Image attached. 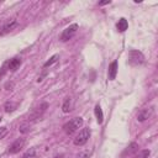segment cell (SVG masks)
<instances>
[{"mask_svg":"<svg viewBox=\"0 0 158 158\" xmlns=\"http://www.w3.org/2000/svg\"><path fill=\"white\" fill-rule=\"evenodd\" d=\"M6 133H7V128H6V127L0 128V139H1V138H2V137L6 135Z\"/></svg>","mask_w":158,"mask_h":158,"instance_id":"44dd1931","label":"cell"},{"mask_svg":"<svg viewBox=\"0 0 158 158\" xmlns=\"http://www.w3.org/2000/svg\"><path fill=\"white\" fill-rule=\"evenodd\" d=\"M137 149H138V146H137V143L132 142V143H131V144H130V146H128V147L125 149V152L122 153V156H121V157L123 158V157H125V156H127V154H128V156H131V154H133L135 152H137Z\"/></svg>","mask_w":158,"mask_h":158,"instance_id":"8fae6325","label":"cell"},{"mask_svg":"<svg viewBox=\"0 0 158 158\" xmlns=\"http://www.w3.org/2000/svg\"><path fill=\"white\" fill-rule=\"evenodd\" d=\"M53 158H63V154H58V156H56V157H53Z\"/></svg>","mask_w":158,"mask_h":158,"instance_id":"603a6c76","label":"cell"},{"mask_svg":"<svg viewBox=\"0 0 158 158\" xmlns=\"http://www.w3.org/2000/svg\"><path fill=\"white\" fill-rule=\"evenodd\" d=\"M89 137H90V130L89 128H83L77 135V137L74 138V144L75 146H83V144H85L88 142Z\"/></svg>","mask_w":158,"mask_h":158,"instance_id":"277c9868","label":"cell"},{"mask_svg":"<svg viewBox=\"0 0 158 158\" xmlns=\"http://www.w3.org/2000/svg\"><path fill=\"white\" fill-rule=\"evenodd\" d=\"M116 74H117V60H114L109 65V72H107L109 80H114L116 78Z\"/></svg>","mask_w":158,"mask_h":158,"instance_id":"52a82bcc","label":"cell"},{"mask_svg":"<svg viewBox=\"0 0 158 158\" xmlns=\"http://www.w3.org/2000/svg\"><path fill=\"white\" fill-rule=\"evenodd\" d=\"M94 111H95V116H96L98 123H102V121H104V115H102V110H101L100 105H95Z\"/></svg>","mask_w":158,"mask_h":158,"instance_id":"7c38bea8","label":"cell"},{"mask_svg":"<svg viewBox=\"0 0 158 158\" xmlns=\"http://www.w3.org/2000/svg\"><path fill=\"white\" fill-rule=\"evenodd\" d=\"M58 58H59V56H58V54H53V56H52V57H51V58H49V59L43 64V68H48V67H51L52 64H54V63L58 60Z\"/></svg>","mask_w":158,"mask_h":158,"instance_id":"9a60e30c","label":"cell"},{"mask_svg":"<svg viewBox=\"0 0 158 158\" xmlns=\"http://www.w3.org/2000/svg\"><path fill=\"white\" fill-rule=\"evenodd\" d=\"M77 158H89V152H81V153H79L78 154V157Z\"/></svg>","mask_w":158,"mask_h":158,"instance_id":"ffe728a7","label":"cell"},{"mask_svg":"<svg viewBox=\"0 0 158 158\" xmlns=\"http://www.w3.org/2000/svg\"><path fill=\"white\" fill-rule=\"evenodd\" d=\"M83 122L84 121H83L81 117H74V118H72L70 121H68L63 126V130H64V132L67 135H72V133H74L77 130H79L83 126Z\"/></svg>","mask_w":158,"mask_h":158,"instance_id":"6da1fadb","label":"cell"},{"mask_svg":"<svg viewBox=\"0 0 158 158\" xmlns=\"http://www.w3.org/2000/svg\"><path fill=\"white\" fill-rule=\"evenodd\" d=\"M20 65H21V59H20L19 57H15V58L10 59V62L7 63L9 69H10V70H12V72L17 70V69L20 68Z\"/></svg>","mask_w":158,"mask_h":158,"instance_id":"ba28073f","label":"cell"},{"mask_svg":"<svg viewBox=\"0 0 158 158\" xmlns=\"http://www.w3.org/2000/svg\"><path fill=\"white\" fill-rule=\"evenodd\" d=\"M128 62H130V64H132V65L141 64V63L144 62V56H143L139 51L131 49L130 53H128Z\"/></svg>","mask_w":158,"mask_h":158,"instance_id":"3957f363","label":"cell"},{"mask_svg":"<svg viewBox=\"0 0 158 158\" xmlns=\"http://www.w3.org/2000/svg\"><path fill=\"white\" fill-rule=\"evenodd\" d=\"M152 115V109L151 107H144V109H141L138 112H137V120L139 122H143L146 121L147 118H149Z\"/></svg>","mask_w":158,"mask_h":158,"instance_id":"8992f818","label":"cell"},{"mask_svg":"<svg viewBox=\"0 0 158 158\" xmlns=\"http://www.w3.org/2000/svg\"><path fill=\"white\" fill-rule=\"evenodd\" d=\"M149 151L148 149H144V151H142L141 153H139V158H148V156H149Z\"/></svg>","mask_w":158,"mask_h":158,"instance_id":"d6986e66","label":"cell"},{"mask_svg":"<svg viewBox=\"0 0 158 158\" xmlns=\"http://www.w3.org/2000/svg\"><path fill=\"white\" fill-rule=\"evenodd\" d=\"M116 27H117V30L120 31V32H123V31H126L127 30V27H128V23H127V20L126 19H120L118 20V22H117V25H116Z\"/></svg>","mask_w":158,"mask_h":158,"instance_id":"4fadbf2b","label":"cell"},{"mask_svg":"<svg viewBox=\"0 0 158 158\" xmlns=\"http://www.w3.org/2000/svg\"><path fill=\"white\" fill-rule=\"evenodd\" d=\"M110 2H111L110 0H105V1H100L99 5H106V4H110Z\"/></svg>","mask_w":158,"mask_h":158,"instance_id":"7402d4cb","label":"cell"},{"mask_svg":"<svg viewBox=\"0 0 158 158\" xmlns=\"http://www.w3.org/2000/svg\"><path fill=\"white\" fill-rule=\"evenodd\" d=\"M25 146V139L23 138H17L10 147H9V153L11 154H15V153H19Z\"/></svg>","mask_w":158,"mask_h":158,"instance_id":"5b68a950","label":"cell"},{"mask_svg":"<svg viewBox=\"0 0 158 158\" xmlns=\"http://www.w3.org/2000/svg\"><path fill=\"white\" fill-rule=\"evenodd\" d=\"M16 104L15 102H11V101H7L6 104H5V106H4V109H5V111L6 112H11V111H14L15 109H16Z\"/></svg>","mask_w":158,"mask_h":158,"instance_id":"e0dca14e","label":"cell"},{"mask_svg":"<svg viewBox=\"0 0 158 158\" xmlns=\"http://www.w3.org/2000/svg\"><path fill=\"white\" fill-rule=\"evenodd\" d=\"M77 30H78V25L77 23H73V25H69L68 27H65L60 35V41L62 42H67L69 41L70 38H73V36L77 33Z\"/></svg>","mask_w":158,"mask_h":158,"instance_id":"7a4b0ae2","label":"cell"},{"mask_svg":"<svg viewBox=\"0 0 158 158\" xmlns=\"http://www.w3.org/2000/svg\"><path fill=\"white\" fill-rule=\"evenodd\" d=\"M22 158H36V148H30V149H27V151L23 153Z\"/></svg>","mask_w":158,"mask_h":158,"instance_id":"2e32d148","label":"cell"},{"mask_svg":"<svg viewBox=\"0 0 158 158\" xmlns=\"http://www.w3.org/2000/svg\"><path fill=\"white\" fill-rule=\"evenodd\" d=\"M17 25V21L15 20V19H12V20H10L9 22H6L4 26H2V28H1V31H0V33H6V32H9V31H11L15 26Z\"/></svg>","mask_w":158,"mask_h":158,"instance_id":"9c48e42d","label":"cell"},{"mask_svg":"<svg viewBox=\"0 0 158 158\" xmlns=\"http://www.w3.org/2000/svg\"><path fill=\"white\" fill-rule=\"evenodd\" d=\"M0 122H1V116H0Z\"/></svg>","mask_w":158,"mask_h":158,"instance_id":"cb8c5ba5","label":"cell"},{"mask_svg":"<svg viewBox=\"0 0 158 158\" xmlns=\"http://www.w3.org/2000/svg\"><path fill=\"white\" fill-rule=\"evenodd\" d=\"M47 107H48V104H47V102H42V104L37 107V110L33 112L32 117H38V116H41V114H42V112H44Z\"/></svg>","mask_w":158,"mask_h":158,"instance_id":"5bb4252c","label":"cell"},{"mask_svg":"<svg viewBox=\"0 0 158 158\" xmlns=\"http://www.w3.org/2000/svg\"><path fill=\"white\" fill-rule=\"evenodd\" d=\"M72 109H73V100L72 98H67L62 105V111L64 114H68L69 111H72Z\"/></svg>","mask_w":158,"mask_h":158,"instance_id":"30bf717a","label":"cell"},{"mask_svg":"<svg viewBox=\"0 0 158 158\" xmlns=\"http://www.w3.org/2000/svg\"><path fill=\"white\" fill-rule=\"evenodd\" d=\"M19 130H20V132H21V133H26V132H28V131H30V123H27V122L21 123Z\"/></svg>","mask_w":158,"mask_h":158,"instance_id":"ac0fdd59","label":"cell"}]
</instances>
